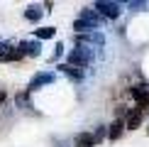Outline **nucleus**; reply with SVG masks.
Wrapping results in <instances>:
<instances>
[{
	"label": "nucleus",
	"mask_w": 149,
	"mask_h": 147,
	"mask_svg": "<svg viewBox=\"0 0 149 147\" xmlns=\"http://www.w3.org/2000/svg\"><path fill=\"white\" fill-rule=\"evenodd\" d=\"M91 61H93V49L86 47V44H78L76 49L69 52V64L76 66V69H86Z\"/></svg>",
	"instance_id": "f257e3e1"
},
{
	"label": "nucleus",
	"mask_w": 149,
	"mask_h": 147,
	"mask_svg": "<svg viewBox=\"0 0 149 147\" xmlns=\"http://www.w3.org/2000/svg\"><path fill=\"white\" fill-rule=\"evenodd\" d=\"M95 12L103 17H110V20H115V17H120V3H110V0H98L95 5Z\"/></svg>",
	"instance_id": "f03ea898"
},
{
	"label": "nucleus",
	"mask_w": 149,
	"mask_h": 147,
	"mask_svg": "<svg viewBox=\"0 0 149 147\" xmlns=\"http://www.w3.org/2000/svg\"><path fill=\"white\" fill-rule=\"evenodd\" d=\"M17 52L22 54V57H39L42 54V44L37 39H24V42H20V44H17Z\"/></svg>",
	"instance_id": "7ed1b4c3"
},
{
	"label": "nucleus",
	"mask_w": 149,
	"mask_h": 147,
	"mask_svg": "<svg viewBox=\"0 0 149 147\" xmlns=\"http://www.w3.org/2000/svg\"><path fill=\"white\" fill-rule=\"evenodd\" d=\"M76 42L78 44H95V47H103L105 44V37L100 32H86V34H76Z\"/></svg>",
	"instance_id": "20e7f679"
},
{
	"label": "nucleus",
	"mask_w": 149,
	"mask_h": 147,
	"mask_svg": "<svg viewBox=\"0 0 149 147\" xmlns=\"http://www.w3.org/2000/svg\"><path fill=\"white\" fill-rule=\"evenodd\" d=\"M54 78H56V76H54L52 71H42V74H37L32 81H29L27 88L29 91H37V88H42V86H47V83H54Z\"/></svg>",
	"instance_id": "39448f33"
},
{
	"label": "nucleus",
	"mask_w": 149,
	"mask_h": 147,
	"mask_svg": "<svg viewBox=\"0 0 149 147\" xmlns=\"http://www.w3.org/2000/svg\"><path fill=\"white\" fill-rule=\"evenodd\" d=\"M78 20H83L91 29L100 27V22H103V20H100V15H98L95 10H88V8H86V10H81V17H78Z\"/></svg>",
	"instance_id": "423d86ee"
},
{
	"label": "nucleus",
	"mask_w": 149,
	"mask_h": 147,
	"mask_svg": "<svg viewBox=\"0 0 149 147\" xmlns=\"http://www.w3.org/2000/svg\"><path fill=\"white\" fill-rule=\"evenodd\" d=\"M130 93H132V98L142 106V103H147V98H149V88H147V86H132Z\"/></svg>",
	"instance_id": "0eeeda50"
},
{
	"label": "nucleus",
	"mask_w": 149,
	"mask_h": 147,
	"mask_svg": "<svg viewBox=\"0 0 149 147\" xmlns=\"http://www.w3.org/2000/svg\"><path fill=\"white\" fill-rule=\"evenodd\" d=\"M42 15H44V10H42L39 5H27V10H24V17H27L29 22H39Z\"/></svg>",
	"instance_id": "6e6552de"
},
{
	"label": "nucleus",
	"mask_w": 149,
	"mask_h": 147,
	"mask_svg": "<svg viewBox=\"0 0 149 147\" xmlns=\"http://www.w3.org/2000/svg\"><path fill=\"white\" fill-rule=\"evenodd\" d=\"M139 123H142V113H139V108H132L127 113V123L125 125L130 127V130H134V127H139Z\"/></svg>",
	"instance_id": "1a4fd4ad"
},
{
	"label": "nucleus",
	"mask_w": 149,
	"mask_h": 147,
	"mask_svg": "<svg viewBox=\"0 0 149 147\" xmlns=\"http://www.w3.org/2000/svg\"><path fill=\"white\" fill-rule=\"evenodd\" d=\"M59 69L64 71L66 76H71L73 81H81V78H83V71H81V69H76V66H71V64H61Z\"/></svg>",
	"instance_id": "9d476101"
},
{
	"label": "nucleus",
	"mask_w": 149,
	"mask_h": 147,
	"mask_svg": "<svg viewBox=\"0 0 149 147\" xmlns=\"http://www.w3.org/2000/svg\"><path fill=\"white\" fill-rule=\"evenodd\" d=\"M95 140H93V132H81L76 135V147H93Z\"/></svg>",
	"instance_id": "9b49d317"
},
{
	"label": "nucleus",
	"mask_w": 149,
	"mask_h": 147,
	"mask_svg": "<svg viewBox=\"0 0 149 147\" xmlns=\"http://www.w3.org/2000/svg\"><path fill=\"white\" fill-rule=\"evenodd\" d=\"M122 127H125V123H122V120H115L113 125H110V130H108V137H110V140H117V137L122 135Z\"/></svg>",
	"instance_id": "f8f14e48"
},
{
	"label": "nucleus",
	"mask_w": 149,
	"mask_h": 147,
	"mask_svg": "<svg viewBox=\"0 0 149 147\" xmlns=\"http://www.w3.org/2000/svg\"><path fill=\"white\" fill-rule=\"evenodd\" d=\"M34 34H37V39H52V37L56 34V29L54 27H39Z\"/></svg>",
	"instance_id": "ddd939ff"
},
{
	"label": "nucleus",
	"mask_w": 149,
	"mask_h": 147,
	"mask_svg": "<svg viewBox=\"0 0 149 147\" xmlns=\"http://www.w3.org/2000/svg\"><path fill=\"white\" fill-rule=\"evenodd\" d=\"M103 137H105V127L100 125V127H98V130H95V135H93V140H95V142H100Z\"/></svg>",
	"instance_id": "4468645a"
},
{
	"label": "nucleus",
	"mask_w": 149,
	"mask_h": 147,
	"mask_svg": "<svg viewBox=\"0 0 149 147\" xmlns=\"http://www.w3.org/2000/svg\"><path fill=\"white\" fill-rule=\"evenodd\" d=\"M147 3H139V0H134V3H130V10H144Z\"/></svg>",
	"instance_id": "2eb2a0df"
},
{
	"label": "nucleus",
	"mask_w": 149,
	"mask_h": 147,
	"mask_svg": "<svg viewBox=\"0 0 149 147\" xmlns=\"http://www.w3.org/2000/svg\"><path fill=\"white\" fill-rule=\"evenodd\" d=\"M61 52H64V44L59 42V44H56V49H54V59H59V57H61Z\"/></svg>",
	"instance_id": "dca6fc26"
},
{
	"label": "nucleus",
	"mask_w": 149,
	"mask_h": 147,
	"mask_svg": "<svg viewBox=\"0 0 149 147\" xmlns=\"http://www.w3.org/2000/svg\"><path fill=\"white\" fill-rule=\"evenodd\" d=\"M24 101H27V93H20V96H17V106H20V108H24Z\"/></svg>",
	"instance_id": "f3484780"
},
{
	"label": "nucleus",
	"mask_w": 149,
	"mask_h": 147,
	"mask_svg": "<svg viewBox=\"0 0 149 147\" xmlns=\"http://www.w3.org/2000/svg\"><path fill=\"white\" fill-rule=\"evenodd\" d=\"M5 98H8V93H5V91H0V106H3V101Z\"/></svg>",
	"instance_id": "a211bd4d"
}]
</instances>
